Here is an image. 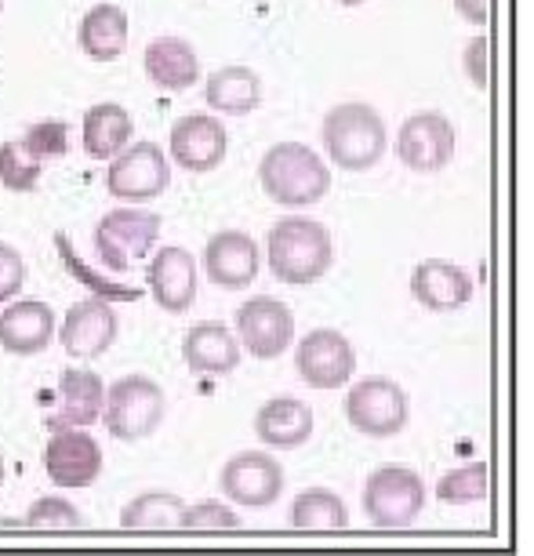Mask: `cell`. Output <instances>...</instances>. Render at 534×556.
<instances>
[{
  "label": "cell",
  "mask_w": 534,
  "mask_h": 556,
  "mask_svg": "<svg viewBox=\"0 0 534 556\" xmlns=\"http://www.w3.org/2000/svg\"><path fill=\"white\" fill-rule=\"evenodd\" d=\"M44 444V473L62 491H84L102 477V447L99 440L80 426L48 429Z\"/></svg>",
  "instance_id": "12"
},
{
  "label": "cell",
  "mask_w": 534,
  "mask_h": 556,
  "mask_svg": "<svg viewBox=\"0 0 534 556\" xmlns=\"http://www.w3.org/2000/svg\"><path fill=\"white\" fill-rule=\"evenodd\" d=\"M142 70L153 88L190 91L201 80V55L186 37H153L142 51Z\"/></svg>",
  "instance_id": "21"
},
{
  "label": "cell",
  "mask_w": 534,
  "mask_h": 556,
  "mask_svg": "<svg viewBox=\"0 0 534 556\" xmlns=\"http://www.w3.org/2000/svg\"><path fill=\"white\" fill-rule=\"evenodd\" d=\"M4 477H8V455H4V447H0V484H4Z\"/></svg>",
  "instance_id": "38"
},
{
  "label": "cell",
  "mask_w": 534,
  "mask_h": 556,
  "mask_svg": "<svg viewBox=\"0 0 534 556\" xmlns=\"http://www.w3.org/2000/svg\"><path fill=\"white\" fill-rule=\"evenodd\" d=\"M161 240V215L150 207H113L96 226V255L106 269L128 273L153 255Z\"/></svg>",
  "instance_id": "6"
},
{
  "label": "cell",
  "mask_w": 534,
  "mask_h": 556,
  "mask_svg": "<svg viewBox=\"0 0 534 556\" xmlns=\"http://www.w3.org/2000/svg\"><path fill=\"white\" fill-rule=\"evenodd\" d=\"M455 12L466 18L469 26H491L495 18V0H455Z\"/></svg>",
  "instance_id": "37"
},
{
  "label": "cell",
  "mask_w": 534,
  "mask_h": 556,
  "mask_svg": "<svg viewBox=\"0 0 534 556\" xmlns=\"http://www.w3.org/2000/svg\"><path fill=\"white\" fill-rule=\"evenodd\" d=\"M313 429H317V415L298 396H269L255 412V437L266 447L295 451L302 444H309Z\"/></svg>",
  "instance_id": "22"
},
{
  "label": "cell",
  "mask_w": 534,
  "mask_h": 556,
  "mask_svg": "<svg viewBox=\"0 0 534 556\" xmlns=\"http://www.w3.org/2000/svg\"><path fill=\"white\" fill-rule=\"evenodd\" d=\"M204 99L207 110L223 113V117H247L262 106V77L251 66H218L207 73L204 80Z\"/></svg>",
  "instance_id": "26"
},
{
  "label": "cell",
  "mask_w": 534,
  "mask_h": 556,
  "mask_svg": "<svg viewBox=\"0 0 534 556\" xmlns=\"http://www.w3.org/2000/svg\"><path fill=\"white\" fill-rule=\"evenodd\" d=\"M360 502L374 528H411L422 517L429 491L411 466H379L364 480Z\"/></svg>",
  "instance_id": "7"
},
{
  "label": "cell",
  "mask_w": 534,
  "mask_h": 556,
  "mask_svg": "<svg viewBox=\"0 0 534 556\" xmlns=\"http://www.w3.org/2000/svg\"><path fill=\"white\" fill-rule=\"evenodd\" d=\"M106 193L124 204H150L171 186V164H167L164 146L156 142H131L128 150L110 161Z\"/></svg>",
  "instance_id": "9"
},
{
  "label": "cell",
  "mask_w": 534,
  "mask_h": 556,
  "mask_svg": "<svg viewBox=\"0 0 534 556\" xmlns=\"http://www.w3.org/2000/svg\"><path fill=\"white\" fill-rule=\"evenodd\" d=\"M201 273H196V255L178 244L156 248L145 262V291L164 313H186L196 302Z\"/></svg>",
  "instance_id": "16"
},
{
  "label": "cell",
  "mask_w": 534,
  "mask_h": 556,
  "mask_svg": "<svg viewBox=\"0 0 534 556\" xmlns=\"http://www.w3.org/2000/svg\"><path fill=\"white\" fill-rule=\"evenodd\" d=\"M44 175V161L23 142H0V186L12 193H34Z\"/></svg>",
  "instance_id": "31"
},
{
  "label": "cell",
  "mask_w": 534,
  "mask_h": 556,
  "mask_svg": "<svg viewBox=\"0 0 534 556\" xmlns=\"http://www.w3.org/2000/svg\"><path fill=\"white\" fill-rule=\"evenodd\" d=\"M334 4H342V8H360V4H368V0H334Z\"/></svg>",
  "instance_id": "39"
},
{
  "label": "cell",
  "mask_w": 534,
  "mask_h": 556,
  "mask_svg": "<svg viewBox=\"0 0 534 556\" xmlns=\"http://www.w3.org/2000/svg\"><path fill=\"white\" fill-rule=\"evenodd\" d=\"M117 334H120V320L113 302L91 295L84 302H73L66 309V317L59 320L55 339L62 345V353L73 356V361H99L117 342Z\"/></svg>",
  "instance_id": "14"
},
{
  "label": "cell",
  "mask_w": 534,
  "mask_h": 556,
  "mask_svg": "<svg viewBox=\"0 0 534 556\" xmlns=\"http://www.w3.org/2000/svg\"><path fill=\"white\" fill-rule=\"evenodd\" d=\"M55 248H59V258H62V266H66V273L73 280H80L84 288L91 291L96 299H106V302H139L142 299V291L139 288H131V285H117V280H110V277H102V273H96L84 262L77 251H73L69 244V233H55Z\"/></svg>",
  "instance_id": "30"
},
{
  "label": "cell",
  "mask_w": 534,
  "mask_h": 556,
  "mask_svg": "<svg viewBox=\"0 0 534 556\" xmlns=\"http://www.w3.org/2000/svg\"><path fill=\"white\" fill-rule=\"evenodd\" d=\"M186 498L175 491H142L120 509V528L128 531H175L182 528Z\"/></svg>",
  "instance_id": "28"
},
{
  "label": "cell",
  "mask_w": 534,
  "mask_h": 556,
  "mask_svg": "<svg viewBox=\"0 0 534 556\" xmlns=\"http://www.w3.org/2000/svg\"><path fill=\"white\" fill-rule=\"evenodd\" d=\"M334 262L331 229L309 215H284L266 233V266L291 288H306L328 277Z\"/></svg>",
  "instance_id": "1"
},
{
  "label": "cell",
  "mask_w": 534,
  "mask_h": 556,
  "mask_svg": "<svg viewBox=\"0 0 534 556\" xmlns=\"http://www.w3.org/2000/svg\"><path fill=\"white\" fill-rule=\"evenodd\" d=\"M433 495L440 506H473V502L491 498V466L487 462H469V466L447 469L436 480Z\"/></svg>",
  "instance_id": "29"
},
{
  "label": "cell",
  "mask_w": 534,
  "mask_h": 556,
  "mask_svg": "<svg viewBox=\"0 0 534 556\" xmlns=\"http://www.w3.org/2000/svg\"><path fill=\"white\" fill-rule=\"evenodd\" d=\"M411 295L429 313H455L473 299V277L452 258H425L411 269Z\"/></svg>",
  "instance_id": "19"
},
{
  "label": "cell",
  "mask_w": 534,
  "mask_h": 556,
  "mask_svg": "<svg viewBox=\"0 0 534 556\" xmlns=\"http://www.w3.org/2000/svg\"><path fill=\"white\" fill-rule=\"evenodd\" d=\"M182 528L186 531H237L240 528V513L229 509L226 502H218V498L196 502V506H190V502H186Z\"/></svg>",
  "instance_id": "34"
},
{
  "label": "cell",
  "mask_w": 534,
  "mask_h": 556,
  "mask_svg": "<svg viewBox=\"0 0 534 556\" xmlns=\"http://www.w3.org/2000/svg\"><path fill=\"white\" fill-rule=\"evenodd\" d=\"M131 135H135V121L120 102H96V106H88V113H84V121H80L84 153L102 164H110L113 156L128 150Z\"/></svg>",
  "instance_id": "24"
},
{
  "label": "cell",
  "mask_w": 534,
  "mask_h": 556,
  "mask_svg": "<svg viewBox=\"0 0 534 556\" xmlns=\"http://www.w3.org/2000/svg\"><path fill=\"white\" fill-rule=\"evenodd\" d=\"M491 66H495V45H491L487 34H476L466 45V55H462V70H466V77L473 80V88L480 91L491 88Z\"/></svg>",
  "instance_id": "35"
},
{
  "label": "cell",
  "mask_w": 534,
  "mask_h": 556,
  "mask_svg": "<svg viewBox=\"0 0 534 556\" xmlns=\"http://www.w3.org/2000/svg\"><path fill=\"white\" fill-rule=\"evenodd\" d=\"M458 131L444 110H418L400 124L396 135V161L415 175H436L455 161Z\"/></svg>",
  "instance_id": "8"
},
{
  "label": "cell",
  "mask_w": 534,
  "mask_h": 556,
  "mask_svg": "<svg viewBox=\"0 0 534 556\" xmlns=\"http://www.w3.org/2000/svg\"><path fill=\"white\" fill-rule=\"evenodd\" d=\"M323 153L334 167L349 175L371 172L390 150V131H385L382 113L371 102H342L323 113L320 124Z\"/></svg>",
  "instance_id": "3"
},
{
  "label": "cell",
  "mask_w": 534,
  "mask_h": 556,
  "mask_svg": "<svg viewBox=\"0 0 534 556\" xmlns=\"http://www.w3.org/2000/svg\"><path fill=\"white\" fill-rule=\"evenodd\" d=\"M229 131L212 113H186L167 131V156L190 175H207L226 161Z\"/></svg>",
  "instance_id": "15"
},
{
  "label": "cell",
  "mask_w": 534,
  "mask_h": 556,
  "mask_svg": "<svg viewBox=\"0 0 534 556\" xmlns=\"http://www.w3.org/2000/svg\"><path fill=\"white\" fill-rule=\"evenodd\" d=\"M295 531H342L349 528V509L331 488H302L288 509Z\"/></svg>",
  "instance_id": "27"
},
{
  "label": "cell",
  "mask_w": 534,
  "mask_h": 556,
  "mask_svg": "<svg viewBox=\"0 0 534 556\" xmlns=\"http://www.w3.org/2000/svg\"><path fill=\"white\" fill-rule=\"evenodd\" d=\"M167 418V393L164 386L150 375H124L113 386H106L99 422L110 429L113 440L120 444H139L150 440Z\"/></svg>",
  "instance_id": "4"
},
{
  "label": "cell",
  "mask_w": 534,
  "mask_h": 556,
  "mask_svg": "<svg viewBox=\"0 0 534 556\" xmlns=\"http://www.w3.org/2000/svg\"><path fill=\"white\" fill-rule=\"evenodd\" d=\"M0 8H4V0H0Z\"/></svg>",
  "instance_id": "40"
},
{
  "label": "cell",
  "mask_w": 534,
  "mask_h": 556,
  "mask_svg": "<svg viewBox=\"0 0 534 556\" xmlns=\"http://www.w3.org/2000/svg\"><path fill=\"white\" fill-rule=\"evenodd\" d=\"M102 401H106V382L91 367L69 364L59 375V407L48 415V429L55 426H96L102 418Z\"/></svg>",
  "instance_id": "20"
},
{
  "label": "cell",
  "mask_w": 534,
  "mask_h": 556,
  "mask_svg": "<svg viewBox=\"0 0 534 556\" xmlns=\"http://www.w3.org/2000/svg\"><path fill=\"white\" fill-rule=\"evenodd\" d=\"M233 331L240 339V350L255 361H277L295 345V313L288 302L274 295H255L237 309Z\"/></svg>",
  "instance_id": "11"
},
{
  "label": "cell",
  "mask_w": 534,
  "mask_h": 556,
  "mask_svg": "<svg viewBox=\"0 0 534 556\" xmlns=\"http://www.w3.org/2000/svg\"><path fill=\"white\" fill-rule=\"evenodd\" d=\"M284 466L269 451H237L218 473V491L233 506L269 509L284 495Z\"/></svg>",
  "instance_id": "13"
},
{
  "label": "cell",
  "mask_w": 534,
  "mask_h": 556,
  "mask_svg": "<svg viewBox=\"0 0 534 556\" xmlns=\"http://www.w3.org/2000/svg\"><path fill=\"white\" fill-rule=\"evenodd\" d=\"M26 277H29V266H26L23 251L12 244H0V306L12 302L18 291L26 288Z\"/></svg>",
  "instance_id": "36"
},
{
  "label": "cell",
  "mask_w": 534,
  "mask_h": 556,
  "mask_svg": "<svg viewBox=\"0 0 534 556\" xmlns=\"http://www.w3.org/2000/svg\"><path fill=\"white\" fill-rule=\"evenodd\" d=\"M23 523H26V528H34V531H77L84 523V517H80V509L73 506L69 498L44 495V498H37L34 506L26 509Z\"/></svg>",
  "instance_id": "32"
},
{
  "label": "cell",
  "mask_w": 534,
  "mask_h": 556,
  "mask_svg": "<svg viewBox=\"0 0 534 556\" xmlns=\"http://www.w3.org/2000/svg\"><path fill=\"white\" fill-rule=\"evenodd\" d=\"M258 182L266 197L288 212L320 204L331 193V167L306 142H277L262 153Z\"/></svg>",
  "instance_id": "2"
},
{
  "label": "cell",
  "mask_w": 534,
  "mask_h": 556,
  "mask_svg": "<svg viewBox=\"0 0 534 556\" xmlns=\"http://www.w3.org/2000/svg\"><path fill=\"white\" fill-rule=\"evenodd\" d=\"M18 142H23L34 156H40L44 164L59 161V156H66V150H69V124L66 121H37V124H29Z\"/></svg>",
  "instance_id": "33"
},
{
  "label": "cell",
  "mask_w": 534,
  "mask_h": 556,
  "mask_svg": "<svg viewBox=\"0 0 534 556\" xmlns=\"http://www.w3.org/2000/svg\"><path fill=\"white\" fill-rule=\"evenodd\" d=\"M131 23L120 4H96L88 8L77 29V45L91 62H117L128 51Z\"/></svg>",
  "instance_id": "25"
},
{
  "label": "cell",
  "mask_w": 534,
  "mask_h": 556,
  "mask_svg": "<svg viewBox=\"0 0 534 556\" xmlns=\"http://www.w3.org/2000/svg\"><path fill=\"white\" fill-rule=\"evenodd\" d=\"M345 422L371 440L400 437L411 422V396L400 382L385 379V375L353 379L349 393H345Z\"/></svg>",
  "instance_id": "5"
},
{
  "label": "cell",
  "mask_w": 534,
  "mask_h": 556,
  "mask_svg": "<svg viewBox=\"0 0 534 556\" xmlns=\"http://www.w3.org/2000/svg\"><path fill=\"white\" fill-rule=\"evenodd\" d=\"M182 361L193 375H229L244 361V350H240V339L233 328L207 320V324H193V328L186 331Z\"/></svg>",
  "instance_id": "23"
},
{
  "label": "cell",
  "mask_w": 534,
  "mask_h": 556,
  "mask_svg": "<svg viewBox=\"0 0 534 556\" xmlns=\"http://www.w3.org/2000/svg\"><path fill=\"white\" fill-rule=\"evenodd\" d=\"M201 266H204V277L212 280L215 288L244 291L255 285L262 273V248L244 229H218L204 244Z\"/></svg>",
  "instance_id": "17"
},
{
  "label": "cell",
  "mask_w": 534,
  "mask_h": 556,
  "mask_svg": "<svg viewBox=\"0 0 534 556\" xmlns=\"http://www.w3.org/2000/svg\"><path fill=\"white\" fill-rule=\"evenodd\" d=\"M59 331V317L48 302L40 299H12L0 313V350L12 356H37L44 353Z\"/></svg>",
  "instance_id": "18"
},
{
  "label": "cell",
  "mask_w": 534,
  "mask_h": 556,
  "mask_svg": "<svg viewBox=\"0 0 534 556\" xmlns=\"http://www.w3.org/2000/svg\"><path fill=\"white\" fill-rule=\"evenodd\" d=\"M295 371L309 390L331 393L353 382L356 350L339 328H313L295 345Z\"/></svg>",
  "instance_id": "10"
}]
</instances>
